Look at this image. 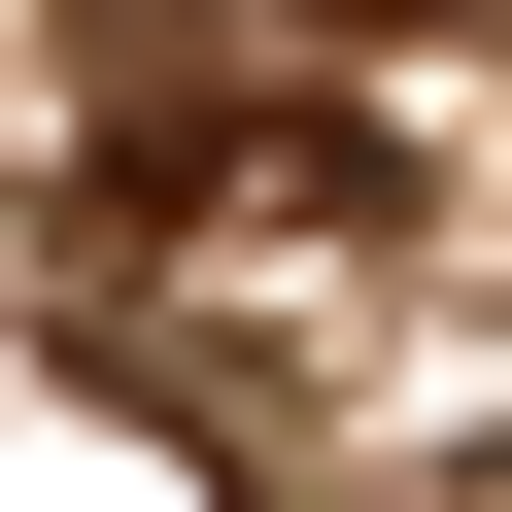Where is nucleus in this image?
Here are the masks:
<instances>
[{
	"mask_svg": "<svg viewBox=\"0 0 512 512\" xmlns=\"http://www.w3.org/2000/svg\"><path fill=\"white\" fill-rule=\"evenodd\" d=\"M376 239V137H308V103H205V137H137V239Z\"/></svg>",
	"mask_w": 512,
	"mask_h": 512,
	"instance_id": "nucleus-1",
	"label": "nucleus"
}]
</instances>
